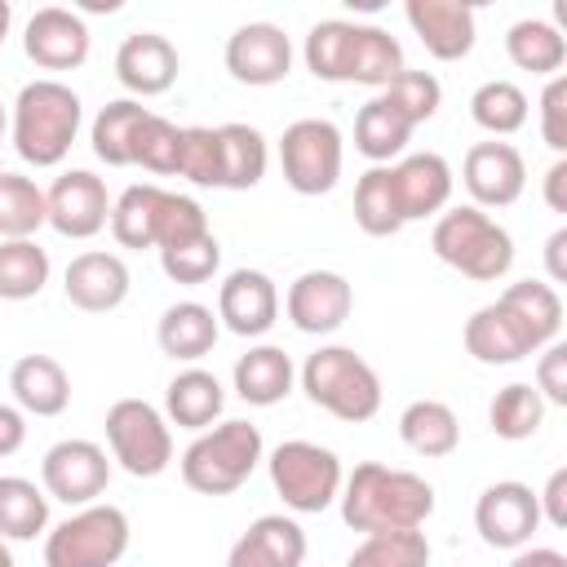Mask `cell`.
<instances>
[{"label": "cell", "instance_id": "cell-38", "mask_svg": "<svg viewBox=\"0 0 567 567\" xmlns=\"http://www.w3.org/2000/svg\"><path fill=\"white\" fill-rule=\"evenodd\" d=\"M49 252L35 239H0V301H31L49 284Z\"/></svg>", "mask_w": 567, "mask_h": 567}, {"label": "cell", "instance_id": "cell-49", "mask_svg": "<svg viewBox=\"0 0 567 567\" xmlns=\"http://www.w3.org/2000/svg\"><path fill=\"white\" fill-rule=\"evenodd\" d=\"M540 137L554 155H567V75H549L540 93Z\"/></svg>", "mask_w": 567, "mask_h": 567}, {"label": "cell", "instance_id": "cell-8", "mask_svg": "<svg viewBox=\"0 0 567 567\" xmlns=\"http://www.w3.org/2000/svg\"><path fill=\"white\" fill-rule=\"evenodd\" d=\"M106 443L111 461H120V470L133 478H155L173 461V430L146 399H115L106 408Z\"/></svg>", "mask_w": 567, "mask_h": 567}, {"label": "cell", "instance_id": "cell-15", "mask_svg": "<svg viewBox=\"0 0 567 567\" xmlns=\"http://www.w3.org/2000/svg\"><path fill=\"white\" fill-rule=\"evenodd\" d=\"M461 182L474 208H509L527 186V164L509 142H474L461 159Z\"/></svg>", "mask_w": 567, "mask_h": 567}, {"label": "cell", "instance_id": "cell-53", "mask_svg": "<svg viewBox=\"0 0 567 567\" xmlns=\"http://www.w3.org/2000/svg\"><path fill=\"white\" fill-rule=\"evenodd\" d=\"M545 270H549L545 284H567V226H558L545 239Z\"/></svg>", "mask_w": 567, "mask_h": 567}, {"label": "cell", "instance_id": "cell-35", "mask_svg": "<svg viewBox=\"0 0 567 567\" xmlns=\"http://www.w3.org/2000/svg\"><path fill=\"white\" fill-rule=\"evenodd\" d=\"M151 111L137 102V97H115L106 102L97 115H93V128H89V142H93V155L111 168H128L133 164V137L142 128Z\"/></svg>", "mask_w": 567, "mask_h": 567}, {"label": "cell", "instance_id": "cell-14", "mask_svg": "<svg viewBox=\"0 0 567 567\" xmlns=\"http://www.w3.org/2000/svg\"><path fill=\"white\" fill-rule=\"evenodd\" d=\"M89 44H93L89 22L75 9H62V4L35 9L27 18V31H22V49L40 71H75V66H84Z\"/></svg>", "mask_w": 567, "mask_h": 567}, {"label": "cell", "instance_id": "cell-1", "mask_svg": "<svg viewBox=\"0 0 567 567\" xmlns=\"http://www.w3.org/2000/svg\"><path fill=\"white\" fill-rule=\"evenodd\" d=\"M341 518L346 527L377 536V532H421L434 514V487L412 474L381 461H363L341 478Z\"/></svg>", "mask_w": 567, "mask_h": 567}, {"label": "cell", "instance_id": "cell-12", "mask_svg": "<svg viewBox=\"0 0 567 567\" xmlns=\"http://www.w3.org/2000/svg\"><path fill=\"white\" fill-rule=\"evenodd\" d=\"M354 310V288L337 270H301L284 292V315L306 337L337 332Z\"/></svg>", "mask_w": 567, "mask_h": 567}, {"label": "cell", "instance_id": "cell-5", "mask_svg": "<svg viewBox=\"0 0 567 567\" xmlns=\"http://www.w3.org/2000/svg\"><path fill=\"white\" fill-rule=\"evenodd\" d=\"M430 248H434V257L443 266H452V270H461L465 279H478V284H496L514 266V239H509V230L501 221H492L474 204H461V208L439 213V221L430 230Z\"/></svg>", "mask_w": 567, "mask_h": 567}, {"label": "cell", "instance_id": "cell-29", "mask_svg": "<svg viewBox=\"0 0 567 567\" xmlns=\"http://www.w3.org/2000/svg\"><path fill=\"white\" fill-rule=\"evenodd\" d=\"M496 301L532 332L536 350H545L549 341H558V332H563V297H558L554 284H545V279H518Z\"/></svg>", "mask_w": 567, "mask_h": 567}, {"label": "cell", "instance_id": "cell-22", "mask_svg": "<svg viewBox=\"0 0 567 567\" xmlns=\"http://www.w3.org/2000/svg\"><path fill=\"white\" fill-rule=\"evenodd\" d=\"M394 168V190H399V208H403V221H416V217H434L447 208L452 199V164L439 155V151H412L403 155Z\"/></svg>", "mask_w": 567, "mask_h": 567}, {"label": "cell", "instance_id": "cell-13", "mask_svg": "<svg viewBox=\"0 0 567 567\" xmlns=\"http://www.w3.org/2000/svg\"><path fill=\"white\" fill-rule=\"evenodd\" d=\"M44 208H49V226L62 239H93L111 221L106 182L89 168H66L62 177H53V186L44 190Z\"/></svg>", "mask_w": 567, "mask_h": 567}, {"label": "cell", "instance_id": "cell-48", "mask_svg": "<svg viewBox=\"0 0 567 567\" xmlns=\"http://www.w3.org/2000/svg\"><path fill=\"white\" fill-rule=\"evenodd\" d=\"M199 235H208V213L199 208V199L177 195V190H164L159 221H155V252L177 248V244H190Z\"/></svg>", "mask_w": 567, "mask_h": 567}, {"label": "cell", "instance_id": "cell-46", "mask_svg": "<svg viewBox=\"0 0 567 567\" xmlns=\"http://www.w3.org/2000/svg\"><path fill=\"white\" fill-rule=\"evenodd\" d=\"M177 177L190 186H221V137L208 124L182 128V155H177Z\"/></svg>", "mask_w": 567, "mask_h": 567}, {"label": "cell", "instance_id": "cell-7", "mask_svg": "<svg viewBox=\"0 0 567 567\" xmlns=\"http://www.w3.org/2000/svg\"><path fill=\"white\" fill-rule=\"evenodd\" d=\"M128 549V514L120 505H84L44 536V567H115Z\"/></svg>", "mask_w": 567, "mask_h": 567}, {"label": "cell", "instance_id": "cell-44", "mask_svg": "<svg viewBox=\"0 0 567 567\" xmlns=\"http://www.w3.org/2000/svg\"><path fill=\"white\" fill-rule=\"evenodd\" d=\"M381 97L416 128V124H425V120H434L439 115V106H443V84L430 75V71H399L385 89H381Z\"/></svg>", "mask_w": 567, "mask_h": 567}, {"label": "cell", "instance_id": "cell-6", "mask_svg": "<svg viewBox=\"0 0 567 567\" xmlns=\"http://www.w3.org/2000/svg\"><path fill=\"white\" fill-rule=\"evenodd\" d=\"M266 470H270V487L292 514H323L341 496V478H346L341 456L310 439H284L266 456Z\"/></svg>", "mask_w": 567, "mask_h": 567}, {"label": "cell", "instance_id": "cell-10", "mask_svg": "<svg viewBox=\"0 0 567 567\" xmlns=\"http://www.w3.org/2000/svg\"><path fill=\"white\" fill-rule=\"evenodd\" d=\"M40 483H44V496L49 501H62V505H93L106 483H111V456L102 443L93 439H62L44 452L40 461Z\"/></svg>", "mask_w": 567, "mask_h": 567}, {"label": "cell", "instance_id": "cell-33", "mask_svg": "<svg viewBox=\"0 0 567 567\" xmlns=\"http://www.w3.org/2000/svg\"><path fill=\"white\" fill-rule=\"evenodd\" d=\"M505 53L518 71L532 75H558L567 62V35L545 18H518L505 31Z\"/></svg>", "mask_w": 567, "mask_h": 567}, {"label": "cell", "instance_id": "cell-43", "mask_svg": "<svg viewBox=\"0 0 567 567\" xmlns=\"http://www.w3.org/2000/svg\"><path fill=\"white\" fill-rule=\"evenodd\" d=\"M346 567H430L425 532H377L354 545Z\"/></svg>", "mask_w": 567, "mask_h": 567}, {"label": "cell", "instance_id": "cell-21", "mask_svg": "<svg viewBox=\"0 0 567 567\" xmlns=\"http://www.w3.org/2000/svg\"><path fill=\"white\" fill-rule=\"evenodd\" d=\"M301 563H306V532L288 514L252 518L226 554V567H301Z\"/></svg>", "mask_w": 567, "mask_h": 567}, {"label": "cell", "instance_id": "cell-36", "mask_svg": "<svg viewBox=\"0 0 567 567\" xmlns=\"http://www.w3.org/2000/svg\"><path fill=\"white\" fill-rule=\"evenodd\" d=\"M159 204H164V186L155 182H137L128 190H120V199L111 204V235L120 248H155V221H159Z\"/></svg>", "mask_w": 567, "mask_h": 567}, {"label": "cell", "instance_id": "cell-17", "mask_svg": "<svg viewBox=\"0 0 567 567\" xmlns=\"http://www.w3.org/2000/svg\"><path fill=\"white\" fill-rule=\"evenodd\" d=\"M226 71L252 89L279 84L292 71V40L275 22H244L226 40Z\"/></svg>", "mask_w": 567, "mask_h": 567}, {"label": "cell", "instance_id": "cell-41", "mask_svg": "<svg viewBox=\"0 0 567 567\" xmlns=\"http://www.w3.org/2000/svg\"><path fill=\"white\" fill-rule=\"evenodd\" d=\"M40 226H49L44 190L22 173L0 168V239H35Z\"/></svg>", "mask_w": 567, "mask_h": 567}, {"label": "cell", "instance_id": "cell-50", "mask_svg": "<svg viewBox=\"0 0 567 567\" xmlns=\"http://www.w3.org/2000/svg\"><path fill=\"white\" fill-rule=\"evenodd\" d=\"M536 394L554 408H567V346L563 341H549L536 359Z\"/></svg>", "mask_w": 567, "mask_h": 567}, {"label": "cell", "instance_id": "cell-34", "mask_svg": "<svg viewBox=\"0 0 567 567\" xmlns=\"http://www.w3.org/2000/svg\"><path fill=\"white\" fill-rule=\"evenodd\" d=\"M217 137H221V190H252L270 164V146L261 128L230 120L217 124Z\"/></svg>", "mask_w": 567, "mask_h": 567}, {"label": "cell", "instance_id": "cell-20", "mask_svg": "<svg viewBox=\"0 0 567 567\" xmlns=\"http://www.w3.org/2000/svg\"><path fill=\"white\" fill-rule=\"evenodd\" d=\"M128 266L120 252H102V248H89L80 257H71L66 275H62V292L75 310L84 315H106L115 306H124L128 297Z\"/></svg>", "mask_w": 567, "mask_h": 567}, {"label": "cell", "instance_id": "cell-24", "mask_svg": "<svg viewBox=\"0 0 567 567\" xmlns=\"http://www.w3.org/2000/svg\"><path fill=\"white\" fill-rule=\"evenodd\" d=\"M230 381H235V394H239L244 403H252V408H275V403H284V399L292 394L297 368H292V359H288L284 346L261 341V346H248V350L235 359Z\"/></svg>", "mask_w": 567, "mask_h": 567}, {"label": "cell", "instance_id": "cell-11", "mask_svg": "<svg viewBox=\"0 0 567 567\" xmlns=\"http://www.w3.org/2000/svg\"><path fill=\"white\" fill-rule=\"evenodd\" d=\"M540 527V505L536 492L518 478H501L492 487L478 492L474 501V532L483 536V545L492 549H523L532 545Z\"/></svg>", "mask_w": 567, "mask_h": 567}, {"label": "cell", "instance_id": "cell-47", "mask_svg": "<svg viewBox=\"0 0 567 567\" xmlns=\"http://www.w3.org/2000/svg\"><path fill=\"white\" fill-rule=\"evenodd\" d=\"M217 266H221V244H217L213 230L199 235V239H190V244H177V248H164L159 252V270L173 284H186V288L208 284L217 275Z\"/></svg>", "mask_w": 567, "mask_h": 567}, {"label": "cell", "instance_id": "cell-26", "mask_svg": "<svg viewBox=\"0 0 567 567\" xmlns=\"http://www.w3.org/2000/svg\"><path fill=\"white\" fill-rule=\"evenodd\" d=\"M221 337V323L213 315V306L204 301H173L164 315H159V328H155V341L168 359L177 363H195L204 359Z\"/></svg>", "mask_w": 567, "mask_h": 567}, {"label": "cell", "instance_id": "cell-3", "mask_svg": "<svg viewBox=\"0 0 567 567\" xmlns=\"http://www.w3.org/2000/svg\"><path fill=\"white\" fill-rule=\"evenodd\" d=\"M301 390L315 408L332 412L337 421H372L381 412V377L377 368L350 350V346H319L315 354H306L301 363Z\"/></svg>", "mask_w": 567, "mask_h": 567}, {"label": "cell", "instance_id": "cell-54", "mask_svg": "<svg viewBox=\"0 0 567 567\" xmlns=\"http://www.w3.org/2000/svg\"><path fill=\"white\" fill-rule=\"evenodd\" d=\"M545 204L554 213H567V155H558L545 173Z\"/></svg>", "mask_w": 567, "mask_h": 567}, {"label": "cell", "instance_id": "cell-23", "mask_svg": "<svg viewBox=\"0 0 567 567\" xmlns=\"http://www.w3.org/2000/svg\"><path fill=\"white\" fill-rule=\"evenodd\" d=\"M461 341H465V354H474V359L487 363V368H505V363H518V359L536 354L532 332H527L501 301L478 306V310L465 319Z\"/></svg>", "mask_w": 567, "mask_h": 567}, {"label": "cell", "instance_id": "cell-2", "mask_svg": "<svg viewBox=\"0 0 567 567\" xmlns=\"http://www.w3.org/2000/svg\"><path fill=\"white\" fill-rule=\"evenodd\" d=\"M80 124H84V102L62 80H49V75L31 80L13 97V115H9L13 151L35 168L62 164L71 142H75V133H80Z\"/></svg>", "mask_w": 567, "mask_h": 567}, {"label": "cell", "instance_id": "cell-40", "mask_svg": "<svg viewBox=\"0 0 567 567\" xmlns=\"http://www.w3.org/2000/svg\"><path fill=\"white\" fill-rule=\"evenodd\" d=\"M545 408L549 403L536 394L532 381H509L505 390H496V399L487 408L492 434L505 439V443H523V439H532L545 425Z\"/></svg>", "mask_w": 567, "mask_h": 567}, {"label": "cell", "instance_id": "cell-30", "mask_svg": "<svg viewBox=\"0 0 567 567\" xmlns=\"http://www.w3.org/2000/svg\"><path fill=\"white\" fill-rule=\"evenodd\" d=\"M399 71H403V44L377 22H354L346 80L350 84H368V89H385Z\"/></svg>", "mask_w": 567, "mask_h": 567}, {"label": "cell", "instance_id": "cell-31", "mask_svg": "<svg viewBox=\"0 0 567 567\" xmlns=\"http://www.w3.org/2000/svg\"><path fill=\"white\" fill-rule=\"evenodd\" d=\"M408 142H412V124L381 93L359 106V115H354V151L363 159L390 164V159H399L408 151Z\"/></svg>", "mask_w": 567, "mask_h": 567}, {"label": "cell", "instance_id": "cell-57", "mask_svg": "<svg viewBox=\"0 0 567 567\" xmlns=\"http://www.w3.org/2000/svg\"><path fill=\"white\" fill-rule=\"evenodd\" d=\"M0 567H13V554H9V545L0 540Z\"/></svg>", "mask_w": 567, "mask_h": 567}, {"label": "cell", "instance_id": "cell-32", "mask_svg": "<svg viewBox=\"0 0 567 567\" xmlns=\"http://www.w3.org/2000/svg\"><path fill=\"white\" fill-rule=\"evenodd\" d=\"M354 221L372 239H390V235H399L408 226L403 208H399V190H394V168L390 164H372L354 182Z\"/></svg>", "mask_w": 567, "mask_h": 567}, {"label": "cell", "instance_id": "cell-16", "mask_svg": "<svg viewBox=\"0 0 567 567\" xmlns=\"http://www.w3.org/2000/svg\"><path fill=\"white\" fill-rule=\"evenodd\" d=\"M279 319V288L266 270L239 266L217 288V323L235 337H266Z\"/></svg>", "mask_w": 567, "mask_h": 567}, {"label": "cell", "instance_id": "cell-52", "mask_svg": "<svg viewBox=\"0 0 567 567\" xmlns=\"http://www.w3.org/2000/svg\"><path fill=\"white\" fill-rule=\"evenodd\" d=\"M27 443V412L18 403H0V456H13Z\"/></svg>", "mask_w": 567, "mask_h": 567}, {"label": "cell", "instance_id": "cell-45", "mask_svg": "<svg viewBox=\"0 0 567 567\" xmlns=\"http://www.w3.org/2000/svg\"><path fill=\"white\" fill-rule=\"evenodd\" d=\"M177 155H182V128L151 111L133 137V164L159 177H177Z\"/></svg>", "mask_w": 567, "mask_h": 567}, {"label": "cell", "instance_id": "cell-18", "mask_svg": "<svg viewBox=\"0 0 567 567\" xmlns=\"http://www.w3.org/2000/svg\"><path fill=\"white\" fill-rule=\"evenodd\" d=\"M408 27L421 35L425 53L439 62H461L470 58L478 27H474V9L461 0H408L403 4Z\"/></svg>", "mask_w": 567, "mask_h": 567}, {"label": "cell", "instance_id": "cell-9", "mask_svg": "<svg viewBox=\"0 0 567 567\" xmlns=\"http://www.w3.org/2000/svg\"><path fill=\"white\" fill-rule=\"evenodd\" d=\"M341 159H346V142L332 120L306 115L292 120L279 137V168L297 195H328L341 177Z\"/></svg>", "mask_w": 567, "mask_h": 567}, {"label": "cell", "instance_id": "cell-28", "mask_svg": "<svg viewBox=\"0 0 567 567\" xmlns=\"http://www.w3.org/2000/svg\"><path fill=\"white\" fill-rule=\"evenodd\" d=\"M399 439L416 456L439 461V456H452L461 447V421L443 399H416L399 412Z\"/></svg>", "mask_w": 567, "mask_h": 567}, {"label": "cell", "instance_id": "cell-39", "mask_svg": "<svg viewBox=\"0 0 567 567\" xmlns=\"http://www.w3.org/2000/svg\"><path fill=\"white\" fill-rule=\"evenodd\" d=\"M470 120L496 137H509L527 124V93L514 84V80H483L474 93H470Z\"/></svg>", "mask_w": 567, "mask_h": 567}, {"label": "cell", "instance_id": "cell-27", "mask_svg": "<svg viewBox=\"0 0 567 567\" xmlns=\"http://www.w3.org/2000/svg\"><path fill=\"white\" fill-rule=\"evenodd\" d=\"M221 408H226V390L204 368H182L164 390V421L195 430V434H204L221 416Z\"/></svg>", "mask_w": 567, "mask_h": 567}, {"label": "cell", "instance_id": "cell-55", "mask_svg": "<svg viewBox=\"0 0 567 567\" xmlns=\"http://www.w3.org/2000/svg\"><path fill=\"white\" fill-rule=\"evenodd\" d=\"M509 567H567V554L549 549V545H523V549H514Z\"/></svg>", "mask_w": 567, "mask_h": 567}, {"label": "cell", "instance_id": "cell-56", "mask_svg": "<svg viewBox=\"0 0 567 567\" xmlns=\"http://www.w3.org/2000/svg\"><path fill=\"white\" fill-rule=\"evenodd\" d=\"M9 27H13V4H9V0H0V44H4Z\"/></svg>", "mask_w": 567, "mask_h": 567}, {"label": "cell", "instance_id": "cell-42", "mask_svg": "<svg viewBox=\"0 0 567 567\" xmlns=\"http://www.w3.org/2000/svg\"><path fill=\"white\" fill-rule=\"evenodd\" d=\"M350 40H354V22H346V18H323V22H315V27H310V35H306V44H301L306 71H310L315 80L346 84Z\"/></svg>", "mask_w": 567, "mask_h": 567}, {"label": "cell", "instance_id": "cell-4", "mask_svg": "<svg viewBox=\"0 0 567 567\" xmlns=\"http://www.w3.org/2000/svg\"><path fill=\"white\" fill-rule=\"evenodd\" d=\"M261 456L266 443L252 421H221L195 434L182 452V483L199 496H230L252 478Z\"/></svg>", "mask_w": 567, "mask_h": 567}, {"label": "cell", "instance_id": "cell-25", "mask_svg": "<svg viewBox=\"0 0 567 567\" xmlns=\"http://www.w3.org/2000/svg\"><path fill=\"white\" fill-rule=\"evenodd\" d=\"M13 403L31 416H62L71 403V377L53 354H22L9 368Z\"/></svg>", "mask_w": 567, "mask_h": 567}, {"label": "cell", "instance_id": "cell-19", "mask_svg": "<svg viewBox=\"0 0 567 567\" xmlns=\"http://www.w3.org/2000/svg\"><path fill=\"white\" fill-rule=\"evenodd\" d=\"M182 71V58L173 49L168 35L159 31H133L120 40L115 49V80L133 93V97H155V93H168L173 80Z\"/></svg>", "mask_w": 567, "mask_h": 567}, {"label": "cell", "instance_id": "cell-37", "mask_svg": "<svg viewBox=\"0 0 567 567\" xmlns=\"http://www.w3.org/2000/svg\"><path fill=\"white\" fill-rule=\"evenodd\" d=\"M49 527V496L22 474L0 478V540H35Z\"/></svg>", "mask_w": 567, "mask_h": 567}, {"label": "cell", "instance_id": "cell-51", "mask_svg": "<svg viewBox=\"0 0 567 567\" xmlns=\"http://www.w3.org/2000/svg\"><path fill=\"white\" fill-rule=\"evenodd\" d=\"M536 505H540V523L567 527V470H563V465L549 474L545 492H536Z\"/></svg>", "mask_w": 567, "mask_h": 567}, {"label": "cell", "instance_id": "cell-58", "mask_svg": "<svg viewBox=\"0 0 567 567\" xmlns=\"http://www.w3.org/2000/svg\"><path fill=\"white\" fill-rule=\"evenodd\" d=\"M4 128H9V111H4V102H0V137H4Z\"/></svg>", "mask_w": 567, "mask_h": 567}]
</instances>
